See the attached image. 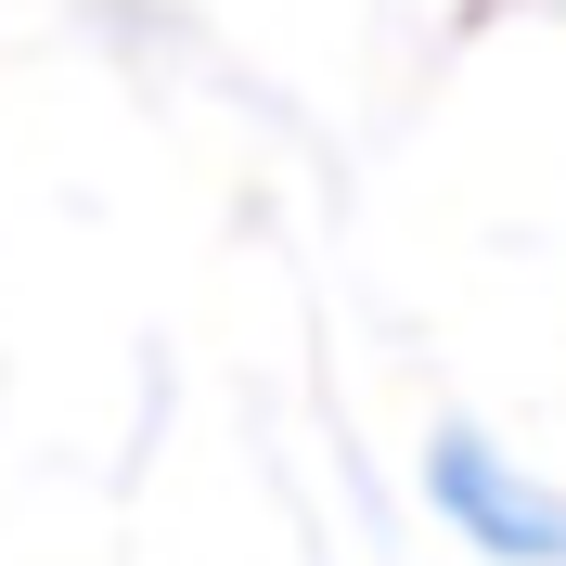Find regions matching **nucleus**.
Listing matches in <instances>:
<instances>
[{
    "mask_svg": "<svg viewBox=\"0 0 566 566\" xmlns=\"http://www.w3.org/2000/svg\"><path fill=\"white\" fill-rule=\"evenodd\" d=\"M424 502H438V528L463 554H490V566H566V490L528 451L476 438V424H438L424 438Z\"/></svg>",
    "mask_w": 566,
    "mask_h": 566,
    "instance_id": "1",
    "label": "nucleus"
}]
</instances>
